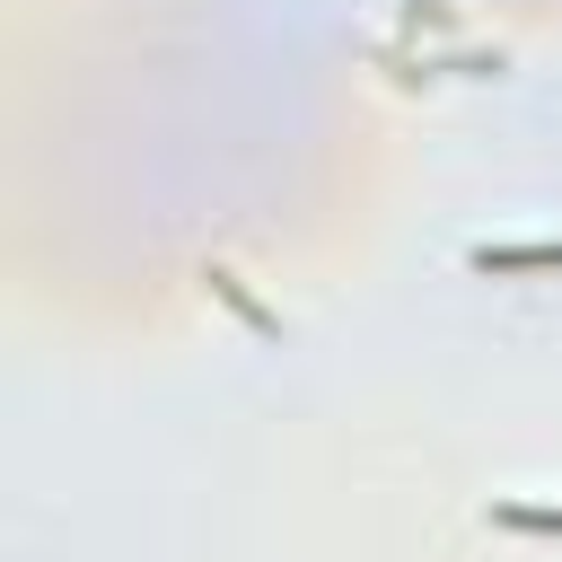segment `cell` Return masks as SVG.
Wrapping results in <instances>:
<instances>
[{"instance_id": "3957f363", "label": "cell", "mask_w": 562, "mask_h": 562, "mask_svg": "<svg viewBox=\"0 0 562 562\" xmlns=\"http://www.w3.org/2000/svg\"><path fill=\"white\" fill-rule=\"evenodd\" d=\"M483 518L509 527V536H562V509H544V501H492Z\"/></svg>"}, {"instance_id": "6da1fadb", "label": "cell", "mask_w": 562, "mask_h": 562, "mask_svg": "<svg viewBox=\"0 0 562 562\" xmlns=\"http://www.w3.org/2000/svg\"><path fill=\"white\" fill-rule=\"evenodd\" d=\"M474 272H562V237H518V246H465Z\"/></svg>"}, {"instance_id": "7a4b0ae2", "label": "cell", "mask_w": 562, "mask_h": 562, "mask_svg": "<svg viewBox=\"0 0 562 562\" xmlns=\"http://www.w3.org/2000/svg\"><path fill=\"white\" fill-rule=\"evenodd\" d=\"M202 281H211V299H220V307H228L246 334H281V316H272V307L246 290V272H228V263H202Z\"/></svg>"}]
</instances>
